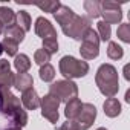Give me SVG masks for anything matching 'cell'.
Returning a JSON list of instances; mask_svg holds the SVG:
<instances>
[{
  "label": "cell",
  "instance_id": "d590c367",
  "mask_svg": "<svg viewBox=\"0 0 130 130\" xmlns=\"http://www.w3.org/2000/svg\"><path fill=\"white\" fill-rule=\"evenodd\" d=\"M96 130H107L106 127H100V128H96Z\"/></svg>",
  "mask_w": 130,
  "mask_h": 130
},
{
  "label": "cell",
  "instance_id": "9c48e42d",
  "mask_svg": "<svg viewBox=\"0 0 130 130\" xmlns=\"http://www.w3.org/2000/svg\"><path fill=\"white\" fill-rule=\"evenodd\" d=\"M96 118V107L90 103H83L80 115L74 119L78 130H89L93 125V121Z\"/></svg>",
  "mask_w": 130,
  "mask_h": 130
},
{
  "label": "cell",
  "instance_id": "83f0119b",
  "mask_svg": "<svg viewBox=\"0 0 130 130\" xmlns=\"http://www.w3.org/2000/svg\"><path fill=\"white\" fill-rule=\"evenodd\" d=\"M60 2L58 0H49V2H44V3H37V8H40L41 11H44V12H55L58 8H60Z\"/></svg>",
  "mask_w": 130,
  "mask_h": 130
},
{
  "label": "cell",
  "instance_id": "7402d4cb",
  "mask_svg": "<svg viewBox=\"0 0 130 130\" xmlns=\"http://www.w3.org/2000/svg\"><path fill=\"white\" fill-rule=\"evenodd\" d=\"M38 74H40V78H41L44 83H51V81L55 78V69H54L52 64H49V63H46V64H43V66H40Z\"/></svg>",
  "mask_w": 130,
  "mask_h": 130
},
{
  "label": "cell",
  "instance_id": "f1b7e54d",
  "mask_svg": "<svg viewBox=\"0 0 130 130\" xmlns=\"http://www.w3.org/2000/svg\"><path fill=\"white\" fill-rule=\"evenodd\" d=\"M43 49L52 55V54H57L58 52V41L57 38H47V40H43Z\"/></svg>",
  "mask_w": 130,
  "mask_h": 130
},
{
  "label": "cell",
  "instance_id": "d6986e66",
  "mask_svg": "<svg viewBox=\"0 0 130 130\" xmlns=\"http://www.w3.org/2000/svg\"><path fill=\"white\" fill-rule=\"evenodd\" d=\"M101 2H96V0H86L83 3L86 12H87V17L89 19H98L101 17Z\"/></svg>",
  "mask_w": 130,
  "mask_h": 130
},
{
  "label": "cell",
  "instance_id": "7a4b0ae2",
  "mask_svg": "<svg viewBox=\"0 0 130 130\" xmlns=\"http://www.w3.org/2000/svg\"><path fill=\"white\" fill-rule=\"evenodd\" d=\"M95 83L104 96L113 98L119 90V78H118L116 68L109 63L101 64L95 75Z\"/></svg>",
  "mask_w": 130,
  "mask_h": 130
},
{
  "label": "cell",
  "instance_id": "1f68e13d",
  "mask_svg": "<svg viewBox=\"0 0 130 130\" xmlns=\"http://www.w3.org/2000/svg\"><path fill=\"white\" fill-rule=\"evenodd\" d=\"M125 101H127V103H130V90H127V92H125Z\"/></svg>",
  "mask_w": 130,
  "mask_h": 130
},
{
  "label": "cell",
  "instance_id": "3957f363",
  "mask_svg": "<svg viewBox=\"0 0 130 130\" xmlns=\"http://www.w3.org/2000/svg\"><path fill=\"white\" fill-rule=\"evenodd\" d=\"M58 68L61 75L66 78V80H74V78H81L86 77L89 72V63L87 61H81L72 55H64L60 63H58Z\"/></svg>",
  "mask_w": 130,
  "mask_h": 130
},
{
  "label": "cell",
  "instance_id": "52a82bcc",
  "mask_svg": "<svg viewBox=\"0 0 130 130\" xmlns=\"http://www.w3.org/2000/svg\"><path fill=\"white\" fill-rule=\"evenodd\" d=\"M40 107H41V116L46 118L49 122L57 124V121H58V118H60V113H58L60 101H58L54 95L47 93V95H44L43 98H40Z\"/></svg>",
  "mask_w": 130,
  "mask_h": 130
},
{
  "label": "cell",
  "instance_id": "2e32d148",
  "mask_svg": "<svg viewBox=\"0 0 130 130\" xmlns=\"http://www.w3.org/2000/svg\"><path fill=\"white\" fill-rule=\"evenodd\" d=\"M81 107H83V103H81V100H78V98H75V100L66 103V107H64V116H66L68 119H75V118L80 115Z\"/></svg>",
  "mask_w": 130,
  "mask_h": 130
},
{
  "label": "cell",
  "instance_id": "603a6c76",
  "mask_svg": "<svg viewBox=\"0 0 130 130\" xmlns=\"http://www.w3.org/2000/svg\"><path fill=\"white\" fill-rule=\"evenodd\" d=\"M124 55V49L116 43V41H109L107 46V57L110 60H121Z\"/></svg>",
  "mask_w": 130,
  "mask_h": 130
},
{
  "label": "cell",
  "instance_id": "44dd1931",
  "mask_svg": "<svg viewBox=\"0 0 130 130\" xmlns=\"http://www.w3.org/2000/svg\"><path fill=\"white\" fill-rule=\"evenodd\" d=\"M31 15H29V12H26V11H20V12H17L15 14V25L20 28V29H23V32L26 34L29 29H31Z\"/></svg>",
  "mask_w": 130,
  "mask_h": 130
},
{
  "label": "cell",
  "instance_id": "8992f818",
  "mask_svg": "<svg viewBox=\"0 0 130 130\" xmlns=\"http://www.w3.org/2000/svg\"><path fill=\"white\" fill-rule=\"evenodd\" d=\"M89 28H92L90 26V19L89 17H84V15H77L75 14V17L68 25H64L61 29H63V32H64V35H66V37H71L74 40H81L83 34Z\"/></svg>",
  "mask_w": 130,
  "mask_h": 130
},
{
  "label": "cell",
  "instance_id": "4fadbf2b",
  "mask_svg": "<svg viewBox=\"0 0 130 130\" xmlns=\"http://www.w3.org/2000/svg\"><path fill=\"white\" fill-rule=\"evenodd\" d=\"M32 86H34L32 75H29L26 72L25 74H15L14 75V87L17 90H20L22 93L26 92V90H29V89H32Z\"/></svg>",
  "mask_w": 130,
  "mask_h": 130
},
{
  "label": "cell",
  "instance_id": "e0dca14e",
  "mask_svg": "<svg viewBox=\"0 0 130 130\" xmlns=\"http://www.w3.org/2000/svg\"><path fill=\"white\" fill-rule=\"evenodd\" d=\"M14 68L19 74H25L31 69V58L26 54H17L14 57Z\"/></svg>",
  "mask_w": 130,
  "mask_h": 130
},
{
  "label": "cell",
  "instance_id": "e575fe53",
  "mask_svg": "<svg viewBox=\"0 0 130 130\" xmlns=\"http://www.w3.org/2000/svg\"><path fill=\"white\" fill-rule=\"evenodd\" d=\"M2 32H3V26H2V25H0V34H2Z\"/></svg>",
  "mask_w": 130,
  "mask_h": 130
},
{
  "label": "cell",
  "instance_id": "5bb4252c",
  "mask_svg": "<svg viewBox=\"0 0 130 130\" xmlns=\"http://www.w3.org/2000/svg\"><path fill=\"white\" fill-rule=\"evenodd\" d=\"M54 17H55L57 23L63 28L64 25H68V23L75 17V12H74L69 6H66V5H60V8L54 12Z\"/></svg>",
  "mask_w": 130,
  "mask_h": 130
},
{
  "label": "cell",
  "instance_id": "836d02e7",
  "mask_svg": "<svg viewBox=\"0 0 130 130\" xmlns=\"http://www.w3.org/2000/svg\"><path fill=\"white\" fill-rule=\"evenodd\" d=\"M8 130H22V128H19V127H11V128H8Z\"/></svg>",
  "mask_w": 130,
  "mask_h": 130
},
{
  "label": "cell",
  "instance_id": "ac0fdd59",
  "mask_svg": "<svg viewBox=\"0 0 130 130\" xmlns=\"http://www.w3.org/2000/svg\"><path fill=\"white\" fill-rule=\"evenodd\" d=\"M0 25L2 26H12L15 25V12L8 6H0Z\"/></svg>",
  "mask_w": 130,
  "mask_h": 130
},
{
  "label": "cell",
  "instance_id": "4dcf8cb0",
  "mask_svg": "<svg viewBox=\"0 0 130 130\" xmlns=\"http://www.w3.org/2000/svg\"><path fill=\"white\" fill-rule=\"evenodd\" d=\"M124 77H125V80H127V81L130 80V75H128V64L124 68Z\"/></svg>",
  "mask_w": 130,
  "mask_h": 130
},
{
  "label": "cell",
  "instance_id": "5b68a950",
  "mask_svg": "<svg viewBox=\"0 0 130 130\" xmlns=\"http://www.w3.org/2000/svg\"><path fill=\"white\" fill-rule=\"evenodd\" d=\"M80 54L84 60H93L100 55V37L93 28H89L81 37Z\"/></svg>",
  "mask_w": 130,
  "mask_h": 130
},
{
  "label": "cell",
  "instance_id": "ba28073f",
  "mask_svg": "<svg viewBox=\"0 0 130 130\" xmlns=\"http://www.w3.org/2000/svg\"><path fill=\"white\" fill-rule=\"evenodd\" d=\"M101 5V17L103 22L107 25H115L122 20V9L121 5L116 2H110V0H104L100 3Z\"/></svg>",
  "mask_w": 130,
  "mask_h": 130
},
{
  "label": "cell",
  "instance_id": "484cf974",
  "mask_svg": "<svg viewBox=\"0 0 130 130\" xmlns=\"http://www.w3.org/2000/svg\"><path fill=\"white\" fill-rule=\"evenodd\" d=\"M116 35L121 41L124 43H130V25L128 23H122L118 26V31H116Z\"/></svg>",
  "mask_w": 130,
  "mask_h": 130
},
{
  "label": "cell",
  "instance_id": "ffe728a7",
  "mask_svg": "<svg viewBox=\"0 0 130 130\" xmlns=\"http://www.w3.org/2000/svg\"><path fill=\"white\" fill-rule=\"evenodd\" d=\"M5 38H9V40H12L15 43H22L25 40V32L17 25H12V26L5 29Z\"/></svg>",
  "mask_w": 130,
  "mask_h": 130
},
{
  "label": "cell",
  "instance_id": "8fae6325",
  "mask_svg": "<svg viewBox=\"0 0 130 130\" xmlns=\"http://www.w3.org/2000/svg\"><path fill=\"white\" fill-rule=\"evenodd\" d=\"M14 86V74L11 72V63L0 60V90H9Z\"/></svg>",
  "mask_w": 130,
  "mask_h": 130
},
{
  "label": "cell",
  "instance_id": "30bf717a",
  "mask_svg": "<svg viewBox=\"0 0 130 130\" xmlns=\"http://www.w3.org/2000/svg\"><path fill=\"white\" fill-rule=\"evenodd\" d=\"M35 34L41 38V40H47V38H57V31L54 28V25L44 19V17H38L35 20Z\"/></svg>",
  "mask_w": 130,
  "mask_h": 130
},
{
  "label": "cell",
  "instance_id": "4316f807",
  "mask_svg": "<svg viewBox=\"0 0 130 130\" xmlns=\"http://www.w3.org/2000/svg\"><path fill=\"white\" fill-rule=\"evenodd\" d=\"M34 61L38 64V66H43V64H46V63L51 61V55H49L43 47H41V49H37L35 54H34Z\"/></svg>",
  "mask_w": 130,
  "mask_h": 130
},
{
  "label": "cell",
  "instance_id": "6da1fadb",
  "mask_svg": "<svg viewBox=\"0 0 130 130\" xmlns=\"http://www.w3.org/2000/svg\"><path fill=\"white\" fill-rule=\"evenodd\" d=\"M0 113L12 121V127L22 128L28 124V113L11 90H0Z\"/></svg>",
  "mask_w": 130,
  "mask_h": 130
},
{
  "label": "cell",
  "instance_id": "d4e9b609",
  "mask_svg": "<svg viewBox=\"0 0 130 130\" xmlns=\"http://www.w3.org/2000/svg\"><path fill=\"white\" fill-rule=\"evenodd\" d=\"M2 47H3V52L8 54V57H15L17 55V51H19V43L12 41L9 38H3Z\"/></svg>",
  "mask_w": 130,
  "mask_h": 130
},
{
  "label": "cell",
  "instance_id": "9a60e30c",
  "mask_svg": "<svg viewBox=\"0 0 130 130\" xmlns=\"http://www.w3.org/2000/svg\"><path fill=\"white\" fill-rule=\"evenodd\" d=\"M103 109L109 118H116L121 113V103L116 98H107L103 104Z\"/></svg>",
  "mask_w": 130,
  "mask_h": 130
},
{
  "label": "cell",
  "instance_id": "7c38bea8",
  "mask_svg": "<svg viewBox=\"0 0 130 130\" xmlns=\"http://www.w3.org/2000/svg\"><path fill=\"white\" fill-rule=\"evenodd\" d=\"M22 106H25L28 110H35L40 107V96L34 90V87L22 93Z\"/></svg>",
  "mask_w": 130,
  "mask_h": 130
},
{
  "label": "cell",
  "instance_id": "277c9868",
  "mask_svg": "<svg viewBox=\"0 0 130 130\" xmlns=\"http://www.w3.org/2000/svg\"><path fill=\"white\" fill-rule=\"evenodd\" d=\"M49 93L60 103H69L78 98V86L71 80H58L49 86Z\"/></svg>",
  "mask_w": 130,
  "mask_h": 130
},
{
  "label": "cell",
  "instance_id": "cb8c5ba5",
  "mask_svg": "<svg viewBox=\"0 0 130 130\" xmlns=\"http://www.w3.org/2000/svg\"><path fill=\"white\" fill-rule=\"evenodd\" d=\"M96 28H98V37H100V41H109L110 40V35H112V29H110V25L104 23L103 20L96 23Z\"/></svg>",
  "mask_w": 130,
  "mask_h": 130
},
{
  "label": "cell",
  "instance_id": "d6a6232c",
  "mask_svg": "<svg viewBox=\"0 0 130 130\" xmlns=\"http://www.w3.org/2000/svg\"><path fill=\"white\" fill-rule=\"evenodd\" d=\"M3 54V47H2V41H0V55Z\"/></svg>",
  "mask_w": 130,
  "mask_h": 130
},
{
  "label": "cell",
  "instance_id": "f546056e",
  "mask_svg": "<svg viewBox=\"0 0 130 130\" xmlns=\"http://www.w3.org/2000/svg\"><path fill=\"white\" fill-rule=\"evenodd\" d=\"M60 130H78V127H77L74 119H68L66 122H63L60 125Z\"/></svg>",
  "mask_w": 130,
  "mask_h": 130
}]
</instances>
